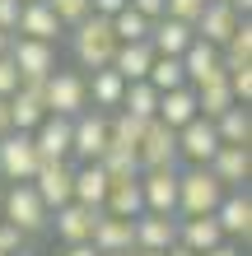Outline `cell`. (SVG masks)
Returning a JSON list of instances; mask_svg holds the SVG:
<instances>
[{
  "instance_id": "obj_39",
  "label": "cell",
  "mask_w": 252,
  "mask_h": 256,
  "mask_svg": "<svg viewBox=\"0 0 252 256\" xmlns=\"http://www.w3.org/2000/svg\"><path fill=\"white\" fill-rule=\"evenodd\" d=\"M164 5H168V0H131V10H136L140 14V19H164Z\"/></svg>"
},
{
  "instance_id": "obj_42",
  "label": "cell",
  "mask_w": 252,
  "mask_h": 256,
  "mask_svg": "<svg viewBox=\"0 0 252 256\" xmlns=\"http://www.w3.org/2000/svg\"><path fill=\"white\" fill-rule=\"evenodd\" d=\"M0 135H10V102L0 98Z\"/></svg>"
},
{
  "instance_id": "obj_2",
  "label": "cell",
  "mask_w": 252,
  "mask_h": 256,
  "mask_svg": "<svg viewBox=\"0 0 252 256\" xmlns=\"http://www.w3.org/2000/svg\"><path fill=\"white\" fill-rule=\"evenodd\" d=\"M224 200V186L210 177V168H177V219L215 214Z\"/></svg>"
},
{
  "instance_id": "obj_40",
  "label": "cell",
  "mask_w": 252,
  "mask_h": 256,
  "mask_svg": "<svg viewBox=\"0 0 252 256\" xmlns=\"http://www.w3.org/2000/svg\"><path fill=\"white\" fill-rule=\"evenodd\" d=\"M205 256H243V252H238V242H219V247H210Z\"/></svg>"
},
{
  "instance_id": "obj_17",
  "label": "cell",
  "mask_w": 252,
  "mask_h": 256,
  "mask_svg": "<svg viewBox=\"0 0 252 256\" xmlns=\"http://www.w3.org/2000/svg\"><path fill=\"white\" fill-rule=\"evenodd\" d=\"M14 38H33V42H61L66 38V28H61V19L42 5V0H28V5L19 10V28H14Z\"/></svg>"
},
{
  "instance_id": "obj_18",
  "label": "cell",
  "mask_w": 252,
  "mask_h": 256,
  "mask_svg": "<svg viewBox=\"0 0 252 256\" xmlns=\"http://www.w3.org/2000/svg\"><path fill=\"white\" fill-rule=\"evenodd\" d=\"M33 149L42 163H70V122L66 116H42L33 130Z\"/></svg>"
},
{
  "instance_id": "obj_24",
  "label": "cell",
  "mask_w": 252,
  "mask_h": 256,
  "mask_svg": "<svg viewBox=\"0 0 252 256\" xmlns=\"http://www.w3.org/2000/svg\"><path fill=\"white\" fill-rule=\"evenodd\" d=\"M219 242H229V238L219 233L215 214H196V219H177V247H187V252L205 256V252H210V247H219Z\"/></svg>"
},
{
  "instance_id": "obj_44",
  "label": "cell",
  "mask_w": 252,
  "mask_h": 256,
  "mask_svg": "<svg viewBox=\"0 0 252 256\" xmlns=\"http://www.w3.org/2000/svg\"><path fill=\"white\" fill-rule=\"evenodd\" d=\"M164 256H196V252H187V247H168Z\"/></svg>"
},
{
  "instance_id": "obj_12",
  "label": "cell",
  "mask_w": 252,
  "mask_h": 256,
  "mask_svg": "<svg viewBox=\"0 0 252 256\" xmlns=\"http://www.w3.org/2000/svg\"><path fill=\"white\" fill-rule=\"evenodd\" d=\"M177 61H182V74H187V84H191V88L224 80V61H219V47H210V42H201V38H191V47L177 56Z\"/></svg>"
},
{
  "instance_id": "obj_15",
  "label": "cell",
  "mask_w": 252,
  "mask_h": 256,
  "mask_svg": "<svg viewBox=\"0 0 252 256\" xmlns=\"http://www.w3.org/2000/svg\"><path fill=\"white\" fill-rule=\"evenodd\" d=\"M70 177H75V163H42L33 172V191H38V200L47 205V214L70 205Z\"/></svg>"
},
{
  "instance_id": "obj_43",
  "label": "cell",
  "mask_w": 252,
  "mask_h": 256,
  "mask_svg": "<svg viewBox=\"0 0 252 256\" xmlns=\"http://www.w3.org/2000/svg\"><path fill=\"white\" fill-rule=\"evenodd\" d=\"M10 42H14L10 33H0V56H10Z\"/></svg>"
},
{
  "instance_id": "obj_46",
  "label": "cell",
  "mask_w": 252,
  "mask_h": 256,
  "mask_svg": "<svg viewBox=\"0 0 252 256\" xmlns=\"http://www.w3.org/2000/svg\"><path fill=\"white\" fill-rule=\"evenodd\" d=\"M0 196H5V186H0Z\"/></svg>"
},
{
  "instance_id": "obj_22",
  "label": "cell",
  "mask_w": 252,
  "mask_h": 256,
  "mask_svg": "<svg viewBox=\"0 0 252 256\" xmlns=\"http://www.w3.org/2000/svg\"><path fill=\"white\" fill-rule=\"evenodd\" d=\"M108 172L98 168V163H75V177H70V200L84 205V210H103L108 200Z\"/></svg>"
},
{
  "instance_id": "obj_4",
  "label": "cell",
  "mask_w": 252,
  "mask_h": 256,
  "mask_svg": "<svg viewBox=\"0 0 252 256\" xmlns=\"http://www.w3.org/2000/svg\"><path fill=\"white\" fill-rule=\"evenodd\" d=\"M0 219L5 224H14L24 238H33V233H42L47 228V205L38 200V191H33V182H19V186H5V196H0Z\"/></svg>"
},
{
  "instance_id": "obj_16",
  "label": "cell",
  "mask_w": 252,
  "mask_h": 256,
  "mask_svg": "<svg viewBox=\"0 0 252 256\" xmlns=\"http://www.w3.org/2000/svg\"><path fill=\"white\" fill-rule=\"evenodd\" d=\"M94 219H98V210H84V205L70 200V205H61V210H52L47 228L56 233V242H61V247H75V242H89Z\"/></svg>"
},
{
  "instance_id": "obj_28",
  "label": "cell",
  "mask_w": 252,
  "mask_h": 256,
  "mask_svg": "<svg viewBox=\"0 0 252 256\" xmlns=\"http://www.w3.org/2000/svg\"><path fill=\"white\" fill-rule=\"evenodd\" d=\"M150 66H154V47H150V42H131V47H117V56H112V70L122 74L126 84H140L145 74H150Z\"/></svg>"
},
{
  "instance_id": "obj_38",
  "label": "cell",
  "mask_w": 252,
  "mask_h": 256,
  "mask_svg": "<svg viewBox=\"0 0 252 256\" xmlns=\"http://www.w3.org/2000/svg\"><path fill=\"white\" fill-rule=\"evenodd\" d=\"M131 5V0H89V14H98V19H117Z\"/></svg>"
},
{
  "instance_id": "obj_33",
  "label": "cell",
  "mask_w": 252,
  "mask_h": 256,
  "mask_svg": "<svg viewBox=\"0 0 252 256\" xmlns=\"http://www.w3.org/2000/svg\"><path fill=\"white\" fill-rule=\"evenodd\" d=\"M112 24V38H117V47H131V42H150V19H140L136 10H122L117 19H108Z\"/></svg>"
},
{
  "instance_id": "obj_34",
  "label": "cell",
  "mask_w": 252,
  "mask_h": 256,
  "mask_svg": "<svg viewBox=\"0 0 252 256\" xmlns=\"http://www.w3.org/2000/svg\"><path fill=\"white\" fill-rule=\"evenodd\" d=\"M42 5H47L56 19H61L66 33H70L75 24H84V19H89V0H42Z\"/></svg>"
},
{
  "instance_id": "obj_23",
  "label": "cell",
  "mask_w": 252,
  "mask_h": 256,
  "mask_svg": "<svg viewBox=\"0 0 252 256\" xmlns=\"http://www.w3.org/2000/svg\"><path fill=\"white\" fill-rule=\"evenodd\" d=\"M196 88L191 84H182V88H173V94H159V112H154V122H164L173 135L182 130V126H191L196 122Z\"/></svg>"
},
{
  "instance_id": "obj_1",
  "label": "cell",
  "mask_w": 252,
  "mask_h": 256,
  "mask_svg": "<svg viewBox=\"0 0 252 256\" xmlns=\"http://www.w3.org/2000/svg\"><path fill=\"white\" fill-rule=\"evenodd\" d=\"M70 52H75V66L80 74H94V70H108L112 56H117V38H112V24L89 14L84 24L70 28Z\"/></svg>"
},
{
  "instance_id": "obj_25",
  "label": "cell",
  "mask_w": 252,
  "mask_h": 256,
  "mask_svg": "<svg viewBox=\"0 0 252 256\" xmlns=\"http://www.w3.org/2000/svg\"><path fill=\"white\" fill-rule=\"evenodd\" d=\"M177 247V214H140L136 219V252H168Z\"/></svg>"
},
{
  "instance_id": "obj_14",
  "label": "cell",
  "mask_w": 252,
  "mask_h": 256,
  "mask_svg": "<svg viewBox=\"0 0 252 256\" xmlns=\"http://www.w3.org/2000/svg\"><path fill=\"white\" fill-rule=\"evenodd\" d=\"M210 168V177L224 191H243L247 177H252V149H238V144H219V154L205 163Z\"/></svg>"
},
{
  "instance_id": "obj_35",
  "label": "cell",
  "mask_w": 252,
  "mask_h": 256,
  "mask_svg": "<svg viewBox=\"0 0 252 256\" xmlns=\"http://www.w3.org/2000/svg\"><path fill=\"white\" fill-rule=\"evenodd\" d=\"M24 247H28V238L14 228V224H5V219H0V256H19Z\"/></svg>"
},
{
  "instance_id": "obj_29",
  "label": "cell",
  "mask_w": 252,
  "mask_h": 256,
  "mask_svg": "<svg viewBox=\"0 0 252 256\" xmlns=\"http://www.w3.org/2000/svg\"><path fill=\"white\" fill-rule=\"evenodd\" d=\"M215 135H219V144H238V149H252V108H233L215 122Z\"/></svg>"
},
{
  "instance_id": "obj_11",
  "label": "cell",
  "mask_w": 252,
  "mask_h": 256,
  "mask_svg": "<svg viewBox=\"0 0 252 256\" xmlns=\"http://www.w3.org/2000/svg\"><path fill=\"white\" fill-rule=\"evenodd\" d=\"M215 224H219V233H224L229 242H247L252 238V196H247V186L243 191H224V200L215 210Z\"/></svg>"
},
{
  "instance_id": "obj_9",
  "label": "cell",
  "mask_w": 252,
  "mask_h": 256,
  "mask_svg": "<svg viewBox=\"0 0 252 256\" xmlns=\"http://www.w3.org/2000/svg\"><path fill=\"white\" fill-rule=\"evenodd\" d=\"M140 200L145 214H177V168H145L140 172Z\"/></svg>"
},
{
  "instance_id": "obj_13",
  "label": "cell",
  "mask_w": 252,
  "mask_h": 256,
  "mask_svg": "<svg viewBox=\"0 0 252 256\" xmlns=\"http://www.w3.org/2000/svg\"><path fill=\"white\" fill-rule=\"evenodd\" d=\"M89 247H94L98 256H117V252H136V224L126 219H112L98 210L94 228H89Z\"/></svg>"
},
{
  "instance_id": "obj_37",
  "label": "cell",
  "mask_w": 252,
  "mask_h": 256,
  "mask_svg": "<svg viewBox=\"0 0 252 256\" xmlns=\"http://www.w3.org/2000/svg\"><path fill=\"white\" fill-rule=\"evenodd\" d=\"M19 10H24V0H0V33L14 38V28H19Z\"/></svg>"
},
{
  "instance_id": "obj_10",
  "label": "cell",
  "mask_w": 252,
  "mask_h": 256,
  "mask_svg": "<svg viewBox=\"0 0 252 256\" xmlns=\"http://www.w3.org/2000/svg\"><path fill=\"white\" fill-rule=\"evenodd\" d=\"M136 158H140V172H145V168H182V163H177V135H173L164 122H150V126H145V135H140Z\"/></svg>"
},
{
  "instance_id": "obj_36",
  "label": "cell",
  "mask_w": 252,
  "mask_h": 256,
  "mask_svg": "<svg viewBox=\"0 0 252 256\" xmlns=\"http://www.w3.org/2000/svg\"><path fill=\"white\" fill-rule=\"evenodd\" d=\"M19 70H14V61H10V56H0V98H14V94H19Z\"/></svg>"
},
{
  "instance_id": "obj_31",
  "label": "cell",
  "mask_w": 252,
  "mask_h": 256,
  "mask_svg": "<svg viewBox=\"0 0 252 256\" xmlns=\"http://www.w3.org/2000/svg\"><path fill=\"white\" fill-rule=\"evenodd\" d=\"M145 84H150L154 94H173V88H182V84H187L182 61H173V56H154V66H150V74H145Z\"/></svg>"
},
{
  "instance_id": "obj_26",
  "label": "cell",
  "mask_w": 252,
  "mask_h": 256,
  "mask_svg": "<svg viewBox=\"0 0 252 256\" xmlns=\"http://www.w3.org/2000/svg\"><path fill=\"white\" fill-rule=\"evenodd\" d=\"M191 38H196V33H191V24H177V19H168V14L150 24V47H154V56H173V61H177V56L191 47Z\"/></svg>"
},
{
  "instance_id": "obj_41",
  "label": "cell",
  "mask_w": 252,
  "mask_h": 256,
  "mask_svg": "<svg viewBox=\"0 0 252 256\" xmlns=\"http://www.w3.org/2000/svg\"><path fill=\"white\" fill-rule=\"evenodd\" d=\"M61 256H98V252H94V247H89V242H75V247H66Z\"/></svg>"
},
{
  "instance_id": "obj_7",
  "label": "cell",
  "mask_w": 252,
  "mask_h": 256,
  "mask_svg": "<svg viewBox=\"0 0 252 256\" xmlns=\"http://www.w3.org/2000/svg\"><path fill=\"white\" fill-rule=\"evenodd\" d=\"M219 154V135H215V122H205V116H196L191 126L177 130V163L182 168H205Z\"/></svg>"
},
{
  "instance_id": "obj_27",
  "label": "cell",
  "mask_w": 252,
  "mask_h": 256,
  "mask_svg": "<svg viewBox=\"0 0 252 256\" xmlns=\"http://www.w3.org/2000/svg\"><path fill=\"white\" fill-rule=\"evenodd\" d=\"M103 214L136 224V219L145 214V200H140V177H136V182H112V186H108V200H103Z\"/></svg>"
},
{
  "instance_id": "obj_3",
  "label": "cell",
  "mask_w": 252,
  "mask_h": 256,
  "mask_svg": "<svg viewBox=\"0 0 252 256\" xmlns=\"http://www.w3.org/2000/svg\"><path fill=\"white\" fill-rule=\"evenodd\" d=\"M42 108H47V116H66V122H75L80 112H89L84 74H80V70H61V66H56L47 80H42Z\"/></svg>"
},
{
  "instance_id": "obj_32",
  "label": "cell",
  "mask_w": 252,
  "mask_h": 256,
  "mask_svg": "<svg viewBox=\"0 0 252 256\" xmlns=\"http://www.w3.org/2000/svg\"><path fill=\"white\" fill-rule=\"evenodd\" d=\"M98 168L108 172V182H136L140 177V158L131 154V149H112L108 144V154L98 158Z\"/></svg>"
},
{
  "instance_id": "obj_21",
  "label": "cell",
  "mask_w": 252,
  "mask_h": 256,
  "mask_svg": "<svg viewBox=\"0 0 252 256\" xmlns=\"http://www.w3.org/2000/svg\"><path fill=\"white\" fill-rule=\"evenodd\" d=\"M84 94H89V108H94V112L112 116L117 108H122L126 80H122V74H117L112 66H108V70H94V74H84Z\"/></svg>"
},
{
  "instance_id": "obj_20",
  "label": "cell",
  "mask_w": 252,
  "mask_h": 256,
  "mask_svg": "<svg viewBox=\"0 0 252 256\" xmlns=\"http://www.w3.org/2000/svg\"><path fill=\"white\" fill-rule=\"evenodd\" d=\"M238 24H243V19L224 5V0H205V10H201V19L191 24V33H196L201 42H210V47H224L229 33H233Z\"/></svg>"
},
{
  "instance_id": "obj_30",
  "label": "cell",
  "mask_w": 252,
  "mask_h": 256,
  "mask_svg": "<svg viewBox=\"0 0 252 256\" xmlns=\"http://www.w3.org/2000/svg\"><path fill=\"white\" fill-rule=\"evenodd\" d=\"M117 112H126V116H136V122H154V112H159V94L150 84H126V94H122V108Z\"/></svg>"
},
{
  "instance_id": "obj_8",
  "label": "cell",
  "mask_w": 252,
  "mask_h": 256,
  "mask_svg": "<svg viewBox=\"0 0 252 256\" xmlns=\"http://www.w3.org/2000/svg\"><path fill=\"white\" fill-rule=\"evenodd\" d=\"M10 61H14L24 84H42L56 70V47L52 42H33V38H14L10 42Z\"/></svg>"
},
{
  "instance_id": "obj_19",
  "label": "cell",
  "mask_w": 252,
  "mask_h": 256,
  "mask_svg": "<svg viewBox=\"0 0 252 256\" xmlns=\"http://www.w3.org/2000/svg\"><path fill=\"white\" fill-rule=\"evenodd\" d=\"M10 102V130L19 135H33L42 126V116H47V108H42V84H19V94L5 98Z\"/></svg>"
},
{
  "instance_id": "obj_5",
  "label": "cell",
  "mask_w": 252,
  "mask_h": 256,
  "mask_svg": "<svg viewBox=\"0 0 252 256\" xmlns=\"http://www.w3.org/2000/svg\"><path fill=\"white\" fill-rule=\"evenodd\" d=\"M38 168H42V158L33 149V135H19V130L0 135V182H10V186L33 182Z\"/></svg>"
},
{
  "instance_id": "obj_45",
  "label": "cell",
  "mask_w": 252,
  "mask_h": 256,
  "mask_svg": "<svg viewBox=\"0 0 252 256\" xmlns=\"http://www.w3.org/2000/svg\"><path fill=\"white\" fill-rule=\"evenodd\" d=\"M117 256H131V252H117Z\"/></svg>"
},
{
  "instance_id": "obj_47",
  "label": "cell",
  "mask_w": 252,
  "mask_h": 256,
  "mask_svg": "<svg viewBox=\"0 0 252 256\" xmlns=\"http://www.w3.org/2000/svg\"><path fill=\"white\" fill-rule=\"evenodd\" d=\"M24 5H28V0H24Z\"/></svg>"
},
{
  "instance_id": "obj_6",
  "label": "cell",
  "mask_w": 252,
  "mask_h": 256,
  "mask_svg": "<svg viewBox=\"0 0 252 256\" xmlns=\"http://www.w3.org/2000/svg\"><path fill=\"white\" fill-rule=\"evenodd\" d=\"M103 154H108V116L89 108L70 122V158L75 163H98Z\"/></svg>"
}]
</instances>
